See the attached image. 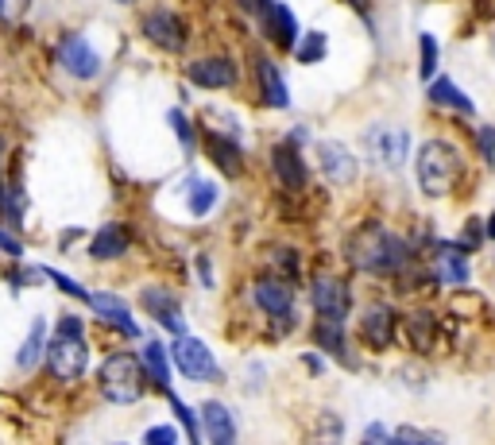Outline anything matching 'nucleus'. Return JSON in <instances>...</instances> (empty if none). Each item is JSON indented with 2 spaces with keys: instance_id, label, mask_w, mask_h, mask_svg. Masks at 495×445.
<instances>
[{
  "instance_id": "nucleus-28",
  "label": "nucleus",
  "mask_w": 495,
  "mask_h": 445,
  "mask_svg": "<svg viewBox=\"0 0 495 445\" xmlns=\"http://www.w3.org/2000/svg\"><path fill=\"white\" fill-rule=\"evenodd\" d=\"M317 341L325 345V353H333V357L345 360V365H352L348 353H345V337H340V322L337 318H322V325H317Z\"/></svg>"
},
{
  "instance_id": "nucleus-8",
  "label": "nucleus",
  "mask_w": 495,
  "mask_h": 445,
  "mask_svg": "<svg viewBox=\"0 0 495 445\" xmlns=\"http://www.w3.org/2000/svg\"><path fill=\"white\" fill-rule=\"evenodd\" d=\"M144 35L159 46V51H182L186 46V28L171 8H151L144 16Z\"/></svg>"
},
{
  "instance_id": "nucleus-40",
  "label": "nucleus",
  "mask_w": 495,
  "mask_h": 445,
  "mask_svg": "<svg viewBox=\"0 0 495 445\" xmlns=\"http://www.w3.org/2000/svg\"><path fill=\"white\" fill-rule=\"evenodd\" d=\"M488 237H495V214H491V221H488Z\"/></svg>"
},
{
  "instance_id": "nucleus-35",
  "label": "nucleus",
  "mask_w": 495,
  "mask_h": 445,
  "mask_svg": "<svg viewBox=\"0 0 495 445\" xmlns=\"http://www.w3.org/2000/svg\"><path fill=\"white\" fill-rule=\"evenodd\" d=\"M476 139H480V147H484V159L491 163L495 159V128H480Z\"/></svg>"
},
{
  "instance_id": "nucleus-19",
  "label": "nucleus",
  "mask_w": 495,
  "mask_h": 445,
  "mask_svg": "<svg viewBox=\"0 0 495 445\" xmlns=\"http://www.w3.org/2000/svg\"><path fill=\"white\" fill-rule=\"evenodd\" d=\"M93 302V310L105 318V325H116L124 337H139V325L132 322V314H128V306L116 295H89Z\"/></svg>"
},
{
  "instance_id": "nucleus-29",
  "label": "nucleus",
  "mask_w": 495,
  "mask_h": 445,
  "mask_svg": "<svg viewBox=\"0 0 495 445\" xmlns=\"http://www.w3.org/2000/svg\"><path fill=\"white\" fill-rule=\"evenodd\" d=\"M294 58H298V63H317V58H325V35L310 31L302 43H294Z\"/></svg>"
},
{
  "instance_id": "nucleus-42",
  "label": "nucleus",
  "mask_w": 495,
  "mask_h": 445,
  "mask_svg": "<svg viewBox=\"0 0 495 445\" xmlns=\"http://www.w3.org/2000/svg\"><path fill=\"white\" fill-rule=\"evenodd\" d=\"M0 16H4V0H0Z\"/></svg>"
},
{
  "instance_id": "nucleus-37",
  "label": "nucleus",
  "mask_w": 495,
  "mask_h": 445,
  "mask_svg": "<svg viewBox=\"0 0 495 445\" xmlns=\"http://www.w3.org/2000/svg\"><path fill=\"white\" fill-rule=\"evenodd\" d=\"M237 4H240L244 12H252V16H259V12H264V8L271 4V0H237Z\"/></svg>"
},
{
  "instance_id": "nucleus-33",
  "label": "nucleus",
  "mask_w": 495,
  "mask_h": 445,
  "mask_svg": "<svg viewBox=\"0 0 495 445\" xmlns=\"http://www.w3.org/2000/svg\"><path fill=\"white\" fill-rule=\"evenodd\" d=\"M144 441H151V445H174V441H179V430H174V426H155V430H147V434H144Z\"/></svg>"
},
{
  "instance_id": "nucleus-14",
  "label": "nucleus",
  "mask_w": 495,
  "mask_h": 445,
  "mask_svg": "<svg viewBox=\"0 0 495 445\" xmlns=\"http://www.w3.org/2000/svg\"><path fill=\"white\" fill-rule=\"evenodd\" d=\"M139 302H144V310L163 325V330H171L174 337L186 333V318H182L179 302H174L167 290H155V287H151V290H144V298H139Z\"/></svg>"
},
{
  "instance_id": "nucleus-18",
  "label": "nucleus",
  "mask_w": 495,
  "mask_h": 445,
  "mask_svg": "<svg viewBox=\"0 0 495 445\" xmlns=\"http://www.w3.org/2000/svg\"><path fill=\"white\" fill-rule=\"evenodd\" d=\"M256 78H259L264 105H271V109H287L290 93H287V81H282V74L275 70V63H267V58H256Z\"/></svg>"
},
{
  "instance_id": "nucleus-17",
  "label": "nucleus",
  "mask_w": 495,
  "mask_h": 445,
  "mask_svg": "<svg viewBox=\"0 0 495 445\" xmlns=\"http://www.w3.org/2000/svg\"><path fill=\"white\" fill-rule=\"evenodd\" d=\"M271 163H275V174L287 190H302L306 186V163H302L294 144H279L275 151H271Z\"/></svg>"
},
{
  "instance_id": "nucleus-2",
  "label": "nucleus",
  "mask_w": 495,
  "mask_h": 445,
  "mask_svg": "<svg viewBox=\"0 0 495 445\" xmlns=\"http://www.w3.org/2000/svg\"><path fill=\"white\" fill-rule=\"evenodd\" d=\"M43 357H46V368H51L55 380H63V383L81 380V372L89 368V345H86V333H81V318L58 322V330L51 341H46Z\"/></svg>"
},
{
  "instance_id": "nucleus-3",
  "label": "nucleus",
  "mask_w": 495,
  "mask_h": 445,
  "mask_svg": "<svg viewBox=\"0 0 495 445\" xmlns=\"http://www.w3.org/2000/svg\"><path fill=\"white\" fill-rule=\"evenodd\" d=\"M461 151L445 139H430V144L418 147V163H415V174H418V186L426 190V197H445L461 182Z\"/></svg>"
},
{
  "instance_id": "nucleus-13",
  "label": "nucleus",
  "mask_w": 495,
  "mask_h": 445,
  "mask_svg": "<svg viewBox=\"0 0 495 445\" xmlns=\"http://www.w3.org/2000/svg\"><path fill=\"white\" fill-rule=\"evenodd\" d=\"M256 302L275 322L287 325L290 322V310H294V290L287 283H279V279H259V283H256Z\"/></svg>"
},
{
  "instance_id": "nucleus-34",
  "label": "nucleus",
  "mask_w": 495,
  "mask_h": 445,
  "mask_svg": "<svg viewBox=\"0 0 495 445\" xmlns=\"http://www.w3.org/2000/svg\"><path fill=\"white\" fill-rule=\"evenodd\" d=\"M395 438H399V441H441L438 434H426V430H415V426L395 430Z\"/></svg>"
},
{
  "instance_id": "nucleus-39",
  "label": "nucleus",
  "mask_w": 495,
  "mask_h": 445,
  "mask_svg": "<svg viewBox=\"0 0 495 445\" xmlns=\"http://www.w3.org/2000/svg\"><path fill=\"white\" fill-rule=\"evenodd\" d=\"M197 275H202L206 283H214V275H209V264H206V256H197Z\"/></svg>"
},
{
  "instance_id": "nucleus-36",
  "label": "nucleus",
  "mask_w": 495,
  "mask_h": 445,
  "mask_svg": "<svg viewBox=\"0 0 495 445\" xmlns=\"http://www.w3.org/2000/svg\"><path fill=\"white\" fill-rule=\"evenodd\" d=\"M0 248H4L8 256H16V260H20V256H23V244H20L16 237H8V232H4V229H0Z\"/></svg>"
},
{
  "instance_id": "nucleus-23",
  "label": "nucleus",
  "mask_w": 495,
  "mask_h": 445,
  "mask_svg": "<svg viewBox=\"0 0 495 445\" xmlns=\"http://www.w3.org/2000/svg\"><path fill=\"white\" fill-rule=\"evenodd\" d=\"M144 368H147V376H151V383H155V388L167 395L171 391V368H167V348H163L159 341H147L144 345Z\"/></svg>"
},
{
  "instance_id": "nucleus-15",
  "label": "nucleus",
  "mask_w": 495,
  "mask_h": 445,
  "mask_svg": "<svg viewBox=\"0 0 495 445\" xmlns=\"http://www.w3.org/2000/svg\"><path fill=\"white\" fill-rule=\"evenodd\" d=\"M202 423H206V434L214 445H232L237 441V423H232V415H229V407L225 403H217V399H209L202 403Z\"/></svg>"
},
{
  "instance_id": "nucleus-32",
  "label": "nucleus",
  "mask_w": 495,
  "mask_h": 445,
  "mask_svg": "<svg viewBox=\"0 0 495 445\" xmlns=\"http://www.w3.org/2000/svg\"><path fill=\"white\" fill-rule=\"evenodd\" d=\"M167 121L174 124V132H179V144H182L186 151H190V147H194V128H190V121H186V116H182L179 109H171V113H167Z\"/></svg>"
},
{
  "instance_id": "nucleus-10",
  "label": "nucleus",
  "mask_w": 495,
  "mask_h": 445,
  "mask_svg": "<svg viewBox=\"0 0 495 445\" xmlns=\"http://www.w3.org/2000/svg\"><path fill=\"white\" fill-rule=\"evenodd\" d=\"M317 159H322V171H325V179L329 182H337V186H348V182H357V155L345 147V144H333V139H325V144H317Z\"/></svg>"
},
{
  "instance_id": "nucleus-16",
  "label": "nucleus",
  "mask_w": 495,
  "mask_h": 445,
  "mask_svg": "<svg viewBox=\"0 0 495 445\" xmlns=\"http://www.w3.org/2000/svg\"><path fill=\"white\" fill-rule=\"evenodd\" d=\"M360 337L372 348H387V345L395 341V310L372 306L368 314H364V322H360Z\"/></svg>"
},
{
  "instance_id": "nucleus-9",
  "label": "nucleus",
  "mask_w": 495,
  "mask_h": 445,
  "mask_svg": "<svg viewBox=\"0 0 495 445\" xmlns=\"http://www.w3.org/2000/svg\"><path fill=\"white\" fill-rule=\"evenodd\" d=\"M368 151H372V159L380 163V167L395 171V167H403V159L410 151V136L403 132V128H372V132H368Z\"/></svg>"
},
{
  "instance_id": "nucleus-7",
  "label": "nucleus",
  "mask_w": 495,
  "mask_h": 445,
  "mask_svg": "<svg viewBox=\"0 0 495 445\" xmlns=\"http://www.w3.org/2000/svg\"><path fill=\"white\" fill-rule=\"evenodd\" d=\"M58 63H63L66 74H74L81 81L101 74V55L93 51L89 39H81V35H66L63 46H58Z\"/></svg>"
},
{
  "instance_id": "nucleus-30",
  "label": "nucleus",
  "mask_w": 495,
  "mask_h": 445,
  "mask_svg": "<svg viewBox=\"0 0 495 445\" xmlns=\"http://www.w3.org/2000/svg\"><path fill=\"white\" fill-rule=\"evenodd\" d=\"M418 46H422V66H418V78H433L438 74V39L433 35H422L418 39Z\"/></svg>"
},
{
  "instance_id": "nucleus-27",
  "label": "nucleus",
  "mask_w": 495,
  "mask_h": 445,
  "mask_svg": "<svg viewBox=\"0 0 495 445\" xmlns=\"http://www.w3.org/2000/svg\"><path fill=\"white\" fill-rule=\"evenodd\" d=\"M190 214L194 217H206V214H214V206H217V186L214 182H206V179H194L190 182Z\"/></svg>"
},
{
  "instance_id": "nucleus-26",
  "label": "nucleus",
  "mask_w": 495,
  "mask_h": 445,
  "mask_svg": "<svg viewBox=\"0 0 495 445\" xmlns=\"http://www.w3.org/2000/svg\"><path fill=\"white\" fill-rule=\"evenodd\" d=\"M407 330H410V345H415L418 353H426V348L433 345V333H438V322H433V314L418 310V314H410Z\"/></svg>"
},
{
  "instance_id": "nucleus-5",
  "label": "nucleus",
  "mask_w": 495,
  "mask_h": 445,
  "mask_svg": "<svg viewBox=\"0 0 495 445\" xmlns=\"http://www.w3.org/2000/svg\"><path fill=\"white\" fill-rule=\"evenodd\" d=\"M171 360L179 365V372L186 380H214L217 376V360H214V353H209V345L206 341H197V337H186V333H179V341H174V348H171Z\"/></svg>"
},
{
  "instance_id": "nucleus-25",
  "label": "nucleus",
  "mask_w": 495,
  "mask_h": 445,
  "mask_svg": "<svg viewBox=\"0 0 495 445\" xmlns=\"http://www.w3.org/2000/svg\"><path fill=\"white\" fill-rule=\"evenodd\" d=\"M438 279L441 283H449V287H461L465 279H468V260H465V248H445L441 252V260H438Z\"/></svg>"
},
{
  "instance_id": "nucleus-41",
  "label": "nucleus",
  "mask_w": 495,
  "mask_h": 445,
  "mask_svg": "<svg viewBox=\"0 0 495 445\" xmlns=\"http://www.w3.org/2000/svg\"><path fill=\"white\" fill-rule=\"evenodd\" d=\"M116 4H136V0H116Z\"/></svg>"
},
{
  "instance_id": "nucleus-22",
  "label": "nucleus",
  "mask_w": 495,
  "mask_h": 445,
  "mask_svg": "<svg viewBox=\"0 0 495 445\" xmlns=\"http://www.w3.org/2000/svg\"><path fill=\"white\" fill-rule=\"evenodd\" d=\"M209 159L217 163L225 174H240V167H244V159H240V147L232 144V136H221V132H209Z\"/></svg>"
},
{
  "instance_id": "nucleus-11",
  "label": "nucleus",
  "mask_w": 495,
  "mask_h": 445,
  "mask_svg": "<svg viewBox=\"0 0 495 445\" xmlns=\"http://www.w3.org/2000/svg\"><path fill=\"white\" fill-rule=\"evenodd\" d=\"M190 81L202 89H229V86H237V63L225 55L197 58V63H190Z\"/></svg>"
},
{
  "instance_id": "nucleus-12",
  "label": "nucleus",
  "mask_w": 495,
  "mask_h": 445,
  "mask_svg": "<svg viewBox=\"0 0 495 445\" xmlns=\"http://www.w3.org/2000/svg\"><path fill=\"white\" fill-rule=\"evenodd\" d=\"M259 16H264L267 39L275 43L279 51H294V43H298V20H294V12L287 4H267Z\"/></svg>"
},
{
  "instance_id": "nucleus-24",
  "label": "nucleus",
  "mask_w": 495,
  "mask_h": 445,
  "mask_svg": "<svg viewBox=\"0 0 495 445\" xmlns=\"http://www.w3.org/2000/svg\"><path fill=\"white\" fill-rule=\"evenodd\" d=\"M430 101H433V105H441V109H453V113H473V97L457 89L449 78L433 81V86H430Z\"/></svg>"
},
{
  "instance_id": "nucleus-20",
  "label": "nucleus",
  "mask_w": 495,
  "mask_h": 445,
  "mask_svg": "<svg viewBox=\"0 0 495 445\" xmlns=\"http://www.w3.org/2000/svg\"><path fill=\"white\" fill-rule=\"evenodd\" d=\"M124 252H128V232H124V225H105V229H97V237H93V244H89L93 260H121Z\"/></svg>"
},
{
  "instance_id": "nucleus-21",
  "label": "nucleus",
  "mask_w": 495,
  "mask_h": 445,
  "mask_svg": "<svg viewBox=\"0 0 495 445\" xmlns=\"http://www.w3.org/2000/svg\"><path fill=\"white\" fill-rule=\"evenodd\" d=\"M43 348H46V318H35L31 322V333L23 337V345H20V353H16V368L20 372H31L43 360Z\"/></svg>"
},
{
  "instance_id": "nucleus-4",
  "label": "nucleus",
  "mask_w": 495,
  "mask_h": 445,
  "mask_svg": "<svg viewBox=\"0 0 495 445\" xmlns=\"http://www.w3.org/2000/svg\"><path fill=\"white\" fill-rule=\"evenodd\" d=\"M101 395L109 403H139L147 395V368L132 353H113L101 365Z\"/></svg>"
},
{
  "instance_id": "nucleus-38",
  "label": "nucleus",
  "mask_w": 495,
  "mask_h": 445,
  "mask_svg": "<svg viewBox=\"0 0 495 445\" xmlns=\"http://www.w3.org/2000/svg\"><path fill=\"white\" fill-rule=\"evenodd\" d=\"M395 434L391 430H383V426H368V441H391Z\"/></svg>"
},
{
  "instance_id": "nucleus-6",
  "label": "nucleus",
  "mask_w": 495,
  "mask_h": 445,
  "mask_svg": "<svg viewBox=\"0 0 495 445\" xmlns=\"http://www.w3.org/2000/svg\"><path fill=\"white\" fill-rule=\"evenodd\" d=\"M310 298H314V310L322 314V318H337V322H345V318H348V310H352L348 283H340L337 275H317V279H314Z\"/></svg>"
},
{
  "instance_id": "nucleus-1",
  "label": "nucleus",
  "mask_w": 495,
  "mask_h": 445,
  "mask_svg": "<svg viewBox=\"0 0 495 445\" xmlns=\"http://www.w3.org/2000/svg\"><path fill=\"white\" fill-rule=\"evenodd\" d=\"M345 256H348L352 267H360V272L395 275V272H403V267H407L410 248H407V240L395 237L391 229H383V225H364L360 232H352V237H348Z\"/></svg>"
},
{
  "instance_id": "nucleus-31",
  "label": "nucleus",
  "mask_w": 495,
  "mask_h": 445,
  "mask_svg": "<svg viewBox=\"0 0 495 445\" xmlns=\"http://www.w3.org/2000/svg\"><path fill=\"white\" fill-rule=\"evenodd\" d=\"M43 279H51L55 287H63V295H70V298H81V302H89V290L81 287V283H74V279H66L63 272H39Z\"/></svg>"
}]
</instances>
